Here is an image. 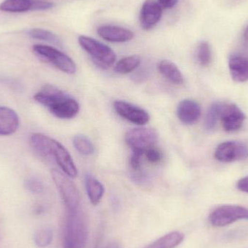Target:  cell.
Listing matches in <instances>:
<instances>
[{
    "mask_svg": "<svg viewBox=\"0 0 248 248\" xmlns=\"http://www.w3.org/2000/svg\"><path fill=\"white\" fill-rule=\"evenodd\" d=\"M184 234L179 232L169 233L144 248H174L182 243Z\"/></svg>",
    "mask_w": 248,
    "mask_h": 248,
    "instance_id": "ffe728a7",
    "label": "cell"
},
{
    "mask_svg": "<svg viewBox=\"0 0 248 248\" xmlns=\"http://www.w3.org/2000/svg\"><path fill=\"white\" fill-rule=\"evenodd\" d=\"M33 51L41 59L52 64L60 71L68 74H75L77 65L74 61L56 48L45 45H35Z\"/></svg>",
    "mask_w": 248,
    "mask_h": 248,
    "instance_id": "5b68a950",
    "label": "cell"
},
{
    "mask_svg": "<svg viewBox=\"0 0 248 248\" xmlns=\"http://www.w3.org/2000/svg\"><path fill=\"white\" fill-rule=\"evenodd\" d=\"M78 41L80 46L101 68H108L116 61V55L114 51L105 44L87 36H80Z\"/></svg>",
    "mask_w": 248,
    "mask_h": 248,
    "instance_id": "277c9868",
    "label": "cell"
},
{
    "mask_svg": "<svg viewBox=\"0 0 248 248\" xmlns=\"http://www.w3.org/2000/svg\"><path fill=\"white\" fill-rule=\"evenodd\" d=\"M159 72L174 84H182L184 77L176 64L168 60H163L157 65Z\"/></svg>",
    "mask_w": 248,
    "mask_h": 248,
    "instance_id": "d6986e66",
    "label": "cell"
},
{
    "mask_svg": "<svg viewBox=\"0 0 248 248\" xmlns=\"http://www.w3.org/2000/svg\"><path fill=\"white\" fill-rule=\"evenodd\" d=\"M237 186L239 190L248 193V176L239 180L237 184Z\"/></svg>",
    "mask_w": 248,
    "mask_h": 248,
    "instance_id": "f1b7e54d",
    "label": "cell"
},
{
    "mask_svg": "<svg viewBox=\"0 0 248 248\" xmlns=\"http://www.w3.org/2000/svg\"><path fill=\"white\" fill-rule=\"evenodd\" d=\"M146 157L152 163H157L162 159V153L155 147H150L145 152Z\"/></svg>",
    "mask_w": 248,
    "mask_h": 248,
    "instance_id": "83f0119b",
    "label": "cell"
},
{
    "mask_svg": "<svg viewBox=\"0 0 248 248\" xmlns=\"http://www.w3.org/2000/svg\"><path fill=\"white\" fill-rule=\"evenodd\" d=\"M51 175L61 194L66 211L81 208V199L78 189L67 175L58 169H52Z\"/></svg>",
    "mask_w": 248,
    "mask_h": 248,
    "instance_id": "8992f818",
    "label": "cell"
},
{
    "mask_svg": "<svg viewBox=\"0 0 248 248\" xmlns=\"http://www.w3.org/2000/svg\"><path fill=\"white\" fill-rule=\"evenodd\" d=\"M30 37L37 40L44 41L58 46H62V41L55 33L46 29H31L29 31Z\"/></svg>",
    "mask_w": 248,
    "mask_h": 248,
    "instance_id": "44dd1931",
    "label": "cell"
},
{
    "mask_svg": "<svg viewBox=\"0 0 248 248\" xmlns=\"http://www.w3.org/2000/svg\"><path fill=\"white\" fill-rule=\"evenodd\" d=\"M30 144L36 154L44 159H53L67 176L75 178L77 167L70 153L63 145L45 134L35 133L30 137Z\"/></svg>",
    "mask_w": 248,
    "mask_h": 248,
    "instance_id": "6da1fadb",
    "label": "cell"
},
{
    "mask_svg": "<svg viewBox=\"0 0 248 248\" xmlns=\"http://www.w3.org/2000/svg\"><path fill=\"white\" fill-rule=\"evenodd\" d=\"M248 219V209L239 205H222L216 208L209 220L214 227H223L240 220Z\"/></svg>",
    "mask_w": 248,
    "mask_h": 248,
    "instance_id": "52a82bcc",
    "label": "cell"
},
{
    "mask_svg": "<svg viewBox=\"0 0 248 248\" xmlns=\"http://www.w3.org/2000/svg\"><path fill=\"white\" fill-rule=\"evenodd\" d=\"M53 239V233L50 229H42L36 232L34 242L39 248H46L51 244Z\"/></svg>",
    "mask_w": 248,
    "mask_h": 248,
    "instance_id": "484cf974",
    "label": "cell"
},
{
    "mask_svg": "<svg viewBox=\"0 0 248 248\" xmlns=\"http://www.w3.org/2000/svg\"><path fill=\"white\" fill-rule=\"evenodd\" d=\"M244 40L245 42H246V43L248 45V27L246 28V31H245Z\"/></svg>",
    "mask_w": 248,
    "mask_h": 248,
    "instance_id": "1f68e13d",
    "label": "cell"
},
{
    "mask_svg": "<svg viewBox=\"0 0 248 248\" xmlns=\"http://www.w3.org/2000/svg\"><path fill=\"white\" fill-rule=\"evenodd\" d=\"M73 143L77 151L84 155H90L94 153V144L87 136L82 134L76 135L73 140Z\"/></svg>",
    "mask_w": 248,
    "mask_h": 248,
    "instance_id": "603a6c76",
    "label": "cell"
},
{
    "mask_svg": "<svg viewBox=\"0 0 248 248\" xmlns=\"http://www.w3.org/2000/svg\"><path fill=\"white\" fill-rule=\"evenodd\" d=\"M246 116L240 108L232 103H222L219 120L226 131L233 132L243 126Z\"/></svg>",
    "mask_w": 248,
    "mask_h": 248,
    "instance_id": "30bf717a",
    "label": "cell"
},
{
    "mask_svg": "<svg viewBox=\"0 0 248 248\" xmlns=\"http://www.w3.org/2000/svg\"><path fill=\"white\" fill-rule=\"evenodd\" d=\"M33 99L58 119H73L79 112V104L75 99L51 84L44 86Z\"/></svg>",
    "mask_w": 248,
    "mask_h": 248,
    "instance_id": "7a4b0ae2",
    "label": "cell"
},
{
    "mask_svg": "<svg viewBox=\"0 0 248 248\" xmlns=\"http://www.w3.org/2000/svg\"><path fill=\"white\" fill-rule=\"evenodd\" d=\"M97 32L102 39L114 43L129 42L134 36V33L129 29L112 25L100 26L97 29Z\"/></svg>",
    "mask_w": 248,
    "mask_h": 248,
    "instance_id": "5bb4252c",
    "label": "cell"
},
{
    "mask_svg": "<svg viewBox=\"0 0 248 248\" xmlns=\"http://www.w3.org/2000/svg\"><path fill=\"white\" fill-rule=\"evenodd\" d=\"M87 226L81 208L66 211L63 248H84L87 240Z\"/></svg>",
    "mask_w": 248,
    "mask_h": 248,
    "instance_id": "3957f363",
    "label": "cell"
},
{
    "mask_svg": "<svg viewBox=\"0 0 248 248\" xmlns=\"http://www.w3.org/2000/svg\"><path fill=\"white\" fill-rule=\"evenodd\" d=\"M25 186L29 192L33 194H40L44 190L43 183L36 177L29 178L25 182Z\"/></svg>",
    "mask_w": 248,
    "mask_h": 248,
    "instance_id": "4316f807",
    "label": "cell"
},
{
    "mask_svg": "<svg viewBox=\"0 0 248 248\" xmlns=\"http://www.w3.org/2000/svg\"><path fill=\"white\" fill-rule=\"evenodd\" d=\"M197 58L199 63L202 66H207L211 63L212 60L211 46L206 42H202L200 44L197 52Z\"/></svg>",
    "mask_w": 248,
    "mask_h": 248,
    "instance_id": "d4e9b609",
    "label": "cell"
},
{
    "mask_svg": "<svg viewBox=\"0 0 248 248\" xmlns=\"http://www.w3.org/2000/svg\"><path fill=\"white\" fill-rule=\"evenodd\" d=\"M125 141L132 151L144 153L150 147H155L157 141V134L153 128H132L125 133Z\"/></svg>",
    "mask_w": 248,
    "mask_h": 248,
    "instance_id": "ba28073f",
    "label": "cell"
},
{
    "mask_svg": "<svg viewBox=\"0 0 248 248\" xmlns=\"http://www.w3.org/2000/svg\"><path fill=\"white\" fill-rule=\"evenodd\" d=\"M163 8L155 0H146L140 10V26L144 30H150L160 21Z\"/></svg>",
    "mask_w": 248,
    "mask_h": 248,
    "instance_id": "4fadbf2b",
    "label": "cell"
},
{
    "mask_svg": "<svg viewBox=\"0 0 248 248\" xmlns=\"http://www.w3.org/2000/svg\"><path fill=\"white\" fill-rule=\"evenodd\" d=\"M106 248H121V247L119 244H117V243H112L108 245Z\"/></svg>",
    "mask_w": 248,
    "mask_h": 248,
    "instance_id": "4dcf8cb0",
    "label": "cell"
},
{
    "mask_svg": "<svg viewBox=\"0 0 248 248\" xmlns=\"http://www.w3.org/2000/svg\"><path fill=\"white\" fill-rule=\"evenodd\" d=\"M177 116L182 123L186 125H192L199 120L201 116V108L195 100H182L177 107Z\"/></svg>",
    "mask_w": 248,
    "mask_h": 248,
    "instance_id": "9a60e30c",
    "label": "cell"
},
{
    "mask_svg": "<svg viewBox=\"0 0 248 248\" xmlns=\"http://www.w3.org/2000/svg\"><path fill=\"white\" fill-rule=\"evenodd\" d=\"M216 159L221 162L230 163L243 160L248 157V148L243 143L226 141L217 147L214 153Z\"/></svg>",
    "mask_w": 248,
    "mask_h": 248,
    "instance_id": "8fae6325",
    "label": "cell"
},
{
    "mask_svg": "<svg viewBox=\"0 0 248 248\" xmlns=\"http://www.w3.org/2000/svg\"><path fill=\"white\" fill-rule=\"evenodd\" d=\"M229 68L232 78L236 82H246L248 81V55L234 54L229 60Z\"/></svg>",
    "mask_w": 248,
    "mask_h": 248,
    "instance_id": "2e32d148",
    "label": "cell"
},
{
    "mask_svg": "<svg viewBox=\"0 0 248 248\" xmlns=\"http://www.w3.org/2000/svg\"><path fill=\"white\" fill-rule=\"evenodd\" d=\"M116 113L125 120L137 125H144L150 121V115L144 109L127 102L118 100L113 104Z\"/></svg>",
    "mask_w": 248,
    "mask_h": 248,
    "instance_id": "7c38bea8",
    "label": "cell"
},
{
    "mask_svg": "<svg viewBox=\"0 0 248 248\" xmlns=\"http://www.w3.org/2000/svg\"><path fill=\"white\" fill-rule=\"evenodd\" d=\"M19 118L13 109L0 106V135L9 136L14 134L19 126Z\"/></svg>",
    "mask_w": 248,
    "mask_h": 248,
    "instance_id": "e0dca14e",
    "label": "cell"
},
{
    "mask_svg": "<svg viewBox=\"0 0 248 248\" xmlns=\"http://www.w3.org/2000/svg\"><path fill=\"white\" fill-rule=\"evenodd\" d=\"M141 63V58L138 55H131L121 59L115 66L118 74H127L137 69Z\"/></svg>",
    "mask_w": 248,
    "mask_h": 248,
    "instance_id": "7402d4cb",
    "label": "cell"
},
{
    "mask_svg": "<svg viewBox=\"0 0 248 248\" xmlns=\"http://www.w3.org/2000/svg\"><path fill=\"white\" fill-rule=\"evenodd\" d=\"M163 9H170L177 4L179 0H157Z\"/></svg>",
    "mask_w": 248,
    "mask_h": 248,
    "instance_id": "f546056e",
    "label": "cell"
},
{
    "mask_svg": "<svg viewBox=\"0 0 248 248\" xmlns=\"http://www.w3.org/2000/svg\"><path fill=\"white\" fill-rule=\"evenodd\" d=\"M221 104L222 103H214L208 110L204 123L207 130H213L215 128L217 122L219 120Z\"/></svg>",
    "mask_w": 248,
    "mask_h": 248,
    "instance_id": "cb8c5ba5",
    "label": "cell"
},
{
    "mask_svg": "<svg viewBox=\"0 0 248 248\" xmlns=\"http://www.w3.org/2000/svg\"><path fill=\"white\" fill-rule=\"evenodd\" d=\"M54 6L53 3L43 0H4L0 4V10L6 13H20L50 10Z\"/></svg>",
    "mask_w": 248,
    "mask_h": 248,
    "instance_id": "9c48e42d",
    "label": "cell"
},
{
    "mask_svg": "<svg viewBox=\"0 0 248 248\" xmlns=\"http://www.w3.org/2000/svg\"><path fill=\"white\" fill-rule=\"evenodd\" d=\"M85 186L89 199L94 205L100 203L104 195L105 188L103 184L91 174L85 176Z\"/></svg>",
    "mask_w": 248,
    "mask_h": 248,
    "instance_id": "ac0fdd59",
    "label": "cell"
}]
</instances>
